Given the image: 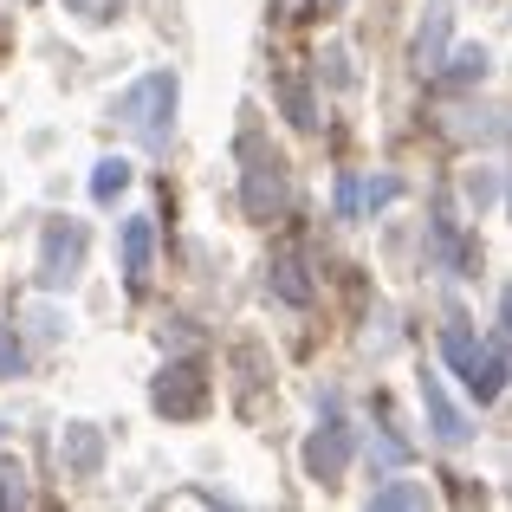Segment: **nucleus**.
<instances>
[{
  "label": "nucleus",
  "mask_w": 512,
  "mask_h": 512,
  "mask_svg": "<svg viewBox=\"0 0 512 512\" xmlns=\"http://www.w3.org/2000/svg\"><path fill=\"white\" fill-rule=\"evenodd\" d=\"M487 52H480V46H467V52H454V78H461V85H480V78H487Z\"/></svg>",
  "instance_id": "2eb2a0df"
},
{
  "label": "nucleus",
  "mask_w": 512,
  "mask_h": 512,
  "mask_svg": "<svg viewBox=\"0 0 512 512\" xmlns=\"http://www.w3.org/2000/svg\"><path fill=\"white\" fill-rule=\"evenodd\" d=\"M376 512H396V506H428V487H409V480H396V487H376Z\"/></svg>",
  "instance_id": "4468645a"
},
{
  "label": "nucleus",
  "mask_w": 512,
  "mask_h": 512,
  "mask_svg": "<svg viewBox=\"0 0 512 512\" xmlns=\"http://www.w3.org/2000/svg\"><path fill=\"white\" fill-rule=\"evenodd\" d=\"M156 409L175 415V422L208 409V376H201V363H169V370L156 376Z\"/></svg>",
  "instance_id": "f03ea898"
},
{
  "label": "nucleus",
  "mask_w": 512,
  "mask_h": 512,
  "mask_svg": "<svg viewBox=\"0 0 512 512\" xmlns=\"http://www.w3.org/2000/svg\"><path fill=\"white\" fill-rule=\"evenodd\" d=\"M273 292H279L286 305H305V299H312V279H305V260H299V253L273 260Z\"/></svg>",
  "instance_id": "9d476101"
},
{
  "label": "nucleus",
  "mask_w": 512,
  "mask_h": 512,
  "mask_svg": "<svg viewBox=\"0 0 512 512\" xmlns=\"http://www.w3.org/2000/svg\"><path fill=\"white\" fill-rule=\"evenodd\" d=\"M124 188H130V163H124V156H104V163L91 169V195H98V201H117Z\"/></svg>",
  "instance_id": "f8f14e48"
},
{
  "label": "nucleus",
  "mask_w": 512,
  "mask_h": 512,
  "mask_svg": "<svg viewBox=\"0 0 512 512\" xmlns=\"http://www.w3.org/2000/svg\"><path fill=\"white\" fill-rule=\"evenodd\" d=\"M7 500H13V506L26 500V487H20V467H0V506H7Z\"/></svg>",
  "instance_id": "a211bd4d"
},
{
  "label": "nucleus",
  "mask_w": 512,
  "mask_h": 512,
  "mask_svg": "<svg viewBox=\"0 0 512 512\" xmlns=\"http://www.w3.org/2000/svg\"><path fill=\"white\" fill-rule=\"evenodd\" d=\"M111 117L143 143V150H169V130H175V78L169 72H150L111 104Z\"/></svg>",
  "instance_id": "f257e3e1"
},
{
  "label": "nucleus",
  "mask_w": 512,
  "mask_h": 512,
  "mask_svg": "<svg viewBox=\"0 0 512 512\" xmlns=\"http://www.w3.org/2000/svg\"><path fill=\"white\" fill-rule=\"evenodd\" d=\"M98 454H104L98 428H65V467L72 474H98Z\"/></svg>",
  "instance_id": "9b49d317"
},
{
  "label": "nucleus",
  "mask_w": 512,
  "mask_h": 512,
  "mask_svg": "<svg viewBox=\"0 0 512 512\" xmlns=\"http://www.w3.org/2000/svg\"><path fill=\"white\" fill-rule=\"evenodd\" d=\"M422 409H428V428H435V435L448 441V448H461V441L474 435V428H467V415H461V409L448 402V389H441V376H422Z\"/></svg>",
  "instance_id": "423d86ee"
},
{
  "label": "nucleus",
  "mask_w": 512,
  "mask_h": 512,
  "mask_svg": "<svg viewBox=\"0 0 512 512\" xmlns=\"http://www.w3.org/2000/svg\"><path fill=\"white\" fill-rule=\"evenodd\" d=\"M441 350H448V363H454L461 376L480 363V344H474V331H467V325H448V338H441Z\"/></svg>",
  "instance_id": "ddd939ff"
},
{
  "label": "nucleus",
  "mask_w": 512,
  "mask_h": 512,
  "mask_svg": "<svg viewBox=\"0 0 512 512\" xmlns=\"http://www.w3.org/2000/svg\"><path fill=\"white\" fill-rule=\"evenodd\" d=\"M65 7H78L85 20H117V0H65Z\"/></svg>",
  "instance_id": "6ab92c4d"
},
{
  "label": "nucleus",
  "mask_w": 512,
  "mask_h": 512,
  "mask_svg": "<svg viewBox=\"0 0 512 512\" xmlns=\"http://www.w3.org/2000/svg\"><path fill=\"white\" fill-rule=\"evenodd\" d=\"M150 260H156V221L137 214V221H124V279H130V286L150 279Z\"/></svg>",
  "instance_id": "0eeeda50"
},
{
  "label": "nucleus",
  "mask_w": 512,
  "mask_h": 512,
  "mask_svg": "<svg viewBox=\"0 0 512 512\" xmlns=\"http://www.w3.org/2000/svg\"><path fill=\"white\" fill-rule=\"evenodd\" d=\"M279 13H286V20H292V13H299V0H279Z\"/></svg>",
  "instance_id": "412c9836"
},
{
  "label": "nucleus",
  "mask_w": 512,
  "mask_h": 512,
  "mask_svg": "<svg viewBox=\"0 0 512 512\" xmlns=\"http://www.w3.org/2000/svg\"><path fill=\"white\" fill-rule=\"evenodd\" d=\"M344 467H350V435L338 422L318 428V435L305 441V474H312L318 487H331V480H344Z\"/></svg>",
  "instance_id": "20e7f679"
},
{
  "label": "nucleus",
  "mask_w": 512,
  "mask_h": 512,
  "mask_svg": "<svg viewBox=\"0 0 512 512\" xmlns=\"http://www.w3.org/2000/svg\"><path fill=\"white\" fill-rule=\"evenodd\" d=\"M26 370V350H20V338L13 331H0V376H20Z\"/></svg>",
  "instance_id": "f3484780"
},
{
  "label": "nucleus",
  "mask_w": 512,
  "mask_h": 512,
  "mask_svg": "<svg viewBox=\"0 0 512 512\" xmlns=\"http://www.w3.org/2000/svg\"><path fill=\"white\" fill-rule=\"evenodd\" d=\"M78 260H85V227H46V260H39V279H46V286H72Z\"/></svg>",
  "instance_id": "7ed1b4c3"
},
{
  "label": "nucleus",
  "mask_w": 512,
  "mask_h": 512,
  "mask_svg": "<svg viewBox=\"0 0 512 512\" xmlns=\"http://www.w3.org/2000/svg\"><path fill=\"white\" fill-rule=\"evenodd\" d=\"M448 20H454L448 7H428L422 33H415V65H422V72H441V52H448Z\"/></svg>",
  "instance_id": "6e6552de"
},
{
  "label": "nucleus",
  "mask_w": 512,
  "mask_h": 512,
  "mask_svg": "<svg viewBox=\"0 0 512 512\" xmlns=\"http://www.w3.org/2000/svg\"><path fill=\"white\" fill-rule=\"evenodd\" d=\"M240 201H247V214H253V221H273V214L286 208V175H279V163L253 156V169H247V188H240Z\"/></svg>",
  "instance_id": "39448f33"
},
{
  "label": "nucleus",
  "mask_w": 512,
  "mask_h": 512,
  "mask_svg": "<svg viewBox=\"0 0 512 512\" xmlns=\"http://www.w3.org/2000/svg\"><path fill=\"white\" fill-rule=\"evenodd\" d=\"M402 195V182L396 175H383V182H370V208H383V201H396Z\"/></svg>",
  "instance_id": "aec40b11"
},
{
  "label": "nucleus",
  "mask_w": 512,
  "mask_h": 512,
  "mask_svg": "<svg viewBox=\"0 0 512 512\" xmlns=\"http://www.w3.org/2000/svg\"><path fill=\"white\" fill-rule=\"evenodd\" d=\"M467 389H474L480 402H493V396L506 389V331L493 338V350H487V357H480L474 370H467Z\"/></svg>",
  "instance_id": "1a4fd4ad"
},
{
  "label": "nucleus",
  "mask_w": 512,
  "mask_h": 512,
  "mask_svg": "<svg viewBox=\"0 0 512 512\" xmlns=\"http://www.w3.org/2000/svg\"><path fill=\"white\" fill-rule=\"evenodd\" d=\"M279 91H286V111H292V124H299V130H312L318 117H312V98H305V85H292V78H279Z\"/></svg>",
  "instance_id": "dca6fc26"
}]
</instances>
